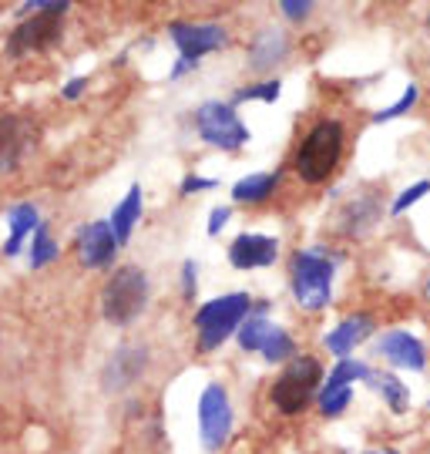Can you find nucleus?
<instances>
[{
  "mask_svg": "<svg viewBox=\"0 0 430 454\" xmlns=\"http://www.w3.org/2000/svg\"><path fill=\"white\" fill-rule=\"evenodd\" d=\"M118 236H114L112 223L98 219L78 229V260L84 270H108L118 256Z\"/></svg>",
  "mask_w": 430,
  "mask_h": 454,
  "instance_id": "9b49d317",
  "label": "nucleus"
},
{
  "mask_svg": "<svg viewBox=\"0 0 430 454\" xmlns=\"http://www.w3.org/2000/svg\"><path fill=\"white\" fill-rule=\"evenodd\" d=\"M383 219V199L377 192H360L347 199V206L340 209V229L347 236H367L370 229H377Z\"/></svg>",
  "mask_w": 430,
  "mask_h": 454,
  "instance_id": "dca6fc26",
  "label": "nucleus"
},
{
  "mask_svg": "<svg viewBox=\"0 0 430 454\" xmlns=\"http://www.w3.org/2000/svg\"><path fill=\"white\" fill-rule=\"evenodd\" d=\"M148 367V350H145L142 343H125V347H118L108 364H105V371H101V387L108 390V394H121L128 390L138 377L145 373Z\"/></svg>",
  "mask_w": 430,
  "mask_h": 454,
  "instance_id": "4468645a",
  "label": "nucleus"
},
{
  "mask_svg": "<svg viewBox=\"0 0 430 454\" xmlns=\"http://www.w3.org/2000/svg\"><path fill=\"white\" fill-rule=\"evenodd\" d=\"M390 4H403V0H390Z\"/></svg>",
  "mask_w": 430,
  "mask_h": 454,
  "instance_id": "58836bf2",
  "label": "nucleus"
},
{
  "mask_svg": "<svg viewBox=\"0 0 430 454\" xmlns=\"http://www.w3.org/2000/svg\"><path fill=\"white\" fill-rule=\"evenodd\" d=\"M249 313H253V296L242 290L225 293V296H215V300L202 303L192 317L199 354H215L232 333H239V326L246 324Z\"/></svg>",
  "mask_w": 430,
  "mask_h": 454,
  "instance_id": "20e7f679",
  "label": "nucleus"
},
{
  "mask_svg": "<svg viewBox=\"0 0 430 454\" xmlns=\"http://www.w3.org/2000/svg\"><path fill=\"white\" fill-rule=\"evenodd\" d=\"M427 296H430V279H427Z\"/></svg>",
  "mask_w": 430,
  "mask_h": 454,
  "instance_id": "ea45409f",
  "label": "nucleus"
},
{
  "mask_svg": "<svg viewBox=\"0 0 430 454\" xmlns=\"http://www.w3.org/2000/svg\"><path fill=\"white\" fill-rule=\"evenodd\" d=\"M427 195H430V179H420V182H414V185H407V189H400L397 199L390 202V215L400 219L403 212H410L417 202H420V199H427Z\"/></svg>",
  "mask_w": 430,
  "mask_h": 454,
  "instance_id": "c85d7f7f",
  "label": "nucleus"
},
{
  "mask_svg": "<svg viewBox=\"0 0 430 454\" xmlns=\"http://www.w3.org/2000/svg\"><path fill=\"white\" fill-rule=\"evenodd\" d=\"M208 189H219V182L215 179H206V176H185L182 179V185H178V192L182 195H199V192H208Z\"/></svg>",
  "mask_w": 430,
  "mask_h": 454,
  "instance_id": "2f4dec72",
  "label": "nucleus"
},
{
  "mask_svg": "<svg viewBox=\"0 0 430 454\" xmlns=\"http://www.w3.org/2000/svg\"><path fill=\"white\" fill-rule=\"evenodd\" d=\"M317 0H279V11L286 14V20H306Z\"/></svg>",
  "mask_w": 430,
  "mask_h": 454,
  "instance_id": "473e14b6",
  "label": "nucleus"
},
{
  "mask_svg": "<svg viewBox=\"0 0 430 454\" xmlns=\"http://www.w3.org/2000/svg\"><path fill=\"white\" fill-rule=\"evenodd\" d=\"M353 397H356L353 387H323L317 401L319 414H323V418H340V414L353 404Z\"/></svg>",
  "mask_w": 430,
  "mask_h": 454,
  "instance_id": "bb28decb",
  "label": "nucleus"
},
{
  "mask_svg": "<svg viewBox=\"0 0 430 454\" xmlns=\"http://www.w3.org/2000/svg\"><path fill=\"white\" fill-rule=\"evenodd\" d=\"M195 131L206 145L219 152H239L253 138V131L239 118L232 101H202L195 108Z\"/></svg>",
  "mask_w": 430,
  "mask_h": 454,
  "instance_id": "423d86ee",
  "label": "nucleus"
},
{
  "mask_svg": "<svg viewBox=\"0 0 430 454\" xmlns=\"http://www.w3.org/2000/svg\"><path fill=\"white\" fill-rule=\"evenodd\" d=\"M61 17L64 11H41L34 17H24V24L7 41V54L20 58V54H31V51L51 48L61 37Z\"/></svg>",
  "mask_w": 430,
  "mask_h": 454,
  "instance_id": "9d476101",
  "label": "nucleus"
},
{
  "mask_svg": "<svg viewBox=\"0 0 430 454\" xmlns=\"http://www.w3.org/2000/svg\"><path fill=\"white\" fill-rule=\"evenodd\" d=\"M58 256H61V249H58V243L51 239L48 226L41 223V226H37V232L31 236V270H41V266L54 262Z\"/></svg>",
  "mask_w": 430,
  "mask_h": 454,
  "instance_id": "cd10ccee",
  "label": "nucleus"
},
{
  "mask_svg": "<svg viewBox=\"0 0 430 454\" xmlns=\"http://www.w3.org/2000/svg\"><path fill=\"white\" fill-rule=\"evenodd\" d=\"M168 37L178 48V58H185L192 65H199L206 54L229 44V34L223 24H199V20H172Z\"/></svg>",
  "mask_w": 430,
  "mask_h": 454,
  "instance_id": "6e6552de",
  "label": "nucleus"
},
{
  "mask_svg": "<svg viewBox=\"0 0 430 454\" xmlns=\"http://www.w3.org/2000/svg\"><path fill=\"white\" fill-rule=\"evenodd\" d=\"M272 326L276 324L270 320V303H255L253 313L246 317V324H242L239 333H236L242 354H259L262 343H266V337L272 333Z\"/></svg>",
  "mask_w": 430,
  "mask_h": 454,
  "instance_id": "4be33fe9",
  "label": "nucleus"
},
{
  "mask_svg": "<svg viewBox=\"0 0 430 454\" xmlns=\"http://www.w3.org/2000/svg\"><path fill=\"white\" fill-rule=\"evenodd\" d=\"M279 182H283V172L276 168V172H253V176H246L232 185V202L236 206H262V202H270L276 189H279Z\"/></svg>",
  "mask_w": 430,
  "mask_h": 454,
  "instance_id": "a211bd4d",
  "label": "nucleus"
},
{
  "mask_svg": "<svg viewBox=\"0 0 430 454\" xmlns=\"http://www.w3.org/2000/svg\"><path fill=\"white\" fill-rule=\"evenodd\" d=\"M84 88H88V82H84V78H71V82L64 84V98H67V101H74V98L84 95Z\"/></svg>",
  "mask_w": 430,
  "mask_h": 454,
  "instance_id": "f704fd0d",
  "label": "nucleus"
},
{
  "mask_svg": "<svg viewBox=\"0 0 430 454\" xmlns=\"http://www.w3.org/2000/svg\"><path fill=\"white\" fill-rule=\"evenodd\" d=\"M417 101H420V88L410 82L403 91H400V98L394 101V105H387V108H380V112H373L370 121H373V125H390V121H397V118H407V114L417 108Z\"/></svg>",
  "mask_w": 430,
  "mask_h": 454,
  "instance_id": "393cba45",
  "label": "nucleus"
},
{
  "mask_svg": "<svg viewBox=\"0 0 430 454\" xmlns=\"http://www.w3.org/2000/svg\"><path fill=\"white\" fill-rule=\"evenodd\" d=\"M232 401H229V390L212 380L206 384V390L199 394V438L206 451H219L225 448V441L232 438Z\"/></svg>",
  "mask_w": 430,
  "mask_h": 454,
  "instance_id": "0eeeda50",
  "label": "nucleus"
},
{
  "mask_svg": "<svg viewBox=\"0 0 430 454\" xmlns=\"http://www.w3.org/2000/svg\"><path fill=\"white\" fill-rule=\"evenodd\" d=\"M367 387L387 404L390 414H407V411H410V387H407L394 371H373L367 380Z\"/></svg>",
  "mask_w": 430,
  "mask_h": 454,
  "instance_id": "6ab92c4d",
  "label": "nucleus"
},
{
  "mask_svg": "<svg viewBox=\"0 0 430 454\" xmlns=\"http://www.w3.org/2000/svg\"><path fill=\"white\" fill-rule=\"evenodd\" d=\"M142 209H145V192H142V185H131L128 189V195L114 206L112 212V229H114V236H118V243L125 246L128 239H131V232H135V226H138V219H142Z\"/></svg>",
  "mask_w": 430,
  "mask_h": 454,
  "instance_id": "aec40b11",
  "label": "nucleus"
},
{
  "mask_svg": "<svg viewBox=\"0 0 430 454\" xmlns=\"http://www.w3.org/2000/svg\"><path fill=\"white\" fill-rule=\"evenodd\" d=\"M229 219H232V209H229V206H215V209L208 212L206 232H208V236H219V232L229 226Z\"/></svg>",
  "mask_w": 430,
  "mask_h": 454,
  "instance_id": "72a5a7b5",
  "label": "nucleus"
},
{
  "mask_svg": "<svg viewBox=\"0 0 430 454\" xmlns=\"http://www.w3.org/2000/svg\"><path fill=\"white\" fill-rule=\"evenodd\" d=\"M182 296H185L189 303L199 296V266L192 260L182 262Z\"/></svg>",
  "mask_w": 430,
  "mask_h": 454,
  "instance_id": "7c9ffc66",
  "label": "nucleus"
},
{
  "mask_svg": "<svg viewBox=\"0 0 430 454\" xmlns=\"http://www.w3.org/2000/svg\"><path fill=\"white\" fill-rule=\"evenodd\" d=\"M67 4H71V0H24L17 14L34 17V14H41V11H67Z\"/></svg>",
  "mask_w": 430,
  "mask_h": 454,
  "instance_id": "c756f323",
  "label": "nucleus"
},
{
  "mask_svg": "<svg viewBox=\"0 0 430 454\" xmlns=\"http://www.w3.org/2000/svg\"><path fill=\"white\" fill-rule=\"evenodd\" d=\"M383 451H387V454H400V451H394V448H383Z\"/></svg>",
  "mask_w": 430,
  "mask_h": 454,
  "instance_id": "e433bc0d",
  "label": "nucleus"
},
{
  "mask_svg": "<svg viewBox=\"0 0 430 454\" xmlns=\"http://www.w3.org/2000/svg\"><path fill=\"white\" fill-rule=\"evenodd\" d=\"M373 330H377V317L367 313V309H356L350 317H343V320L323 337V350L336 360L353 357V350H356L360 343H367L370 337H373Z\"/></svg>",
  "mask_w": 430,
  "mask_h": 454,
  "instance_id": "f8f14e48",
  "label": "nucleus"
},
{
  "mask_svg": "<svg viewBox=\"0 0 430 454\" xmlns=\"http://www.w3.org/2000/svg\"><path fill=\"white\" fill-rule=\"evenodd\" d=\"M364 454H387V451H364Z\"/></svg>",
  "mask_w": 430,
  "mask_h": 454,
  "instance_id": "4c0bfd02",
  "label": "nucleus"
},
{
  "mask_svg": "<svg viewBox=\"0 0 430 454\" xmlns=\"http://www.w3.org/2000/svg\"><path fill=\"white\" fill-rule=\"evenodd\" d=\"M289 54V41L286 34L279 31V27H266V31H259L253 37V44H249V67L253 71H272L276 65H283Z\"/></svg>",
  "mask_w": 430,
  "mask_h": 454,
  "instance_id": "f3484780",
  "label": "nucleus"
},
{
  "mask_svg": "<svg viewBox=\"0 0 430 454\" xmlns=\"http://www.w3.org/2000/svg\"><path fill=\"white\" fill-rule=\"evenodd\" d=\"M283 95V82L279 78H266V82L255 84H242L239 91L232 95V105H242V101H262V105H272Z\"/></svg>",
  "mask_w": 430,
  "mask_h": 454,
  "instance_id": "a878e982",
  "label": "nucleus"
},
{
  "mask_svg": "<svg viewBox=\"0 0 430 454\" xmlns=\"http://www.w3.org/2000/svg\"><path fill=\"white\" fill-rule=\"evenodd\" d=\"M370 373H373V367H370L367 360L343 357L326 371V384L323 387H356V384H367Z\"/></svg>",
  "mask_w": 430,
  "mask_h": 454,
  "instance_id": "5701e85b",
  "label": "nucleus"
},
{
  "mask_svg": "<svg viewBox=\"0 0 430 454\" xmlns=\"http://www.w3.org/2000/svg\"><path fill=\"white\" fill-rule=\"evenodd\" d=\"M424 27H427V34H430V7H427V17H424Z\"/></svg>",
  "mask_w": 430,
  "mask_h": 454,
  "instance_id": "c9c22d12",
  "label": "nucleus"
},
{
  "mask_svg": "<svg viewBox=\"0 0 430 454\" xmlns=\"http://www.w3.org/2000/svg\"><path fill=\"white\" fill-rule=\"evenodd\" d=\"M343 152H347V125L340 118H319L296 145L293 172L306 185H323L336 176Z\"/></svg>",
  "mask_w": 430,
  "mask_h": 454,
  "instance_id": "f257e3e1",
  "label": "nucleus"
},
{
  "mask_svg": "<svg viewBox=\"0 0 430 454\" xmlns=\"http://www.w3.org/2000/svg\"><path fill=\"white\" fill-rule=\"evenodd\" d=\"M336 256L323 246L296 249L289 256V290L296 307L306 313H323L333 303Z\"/></svg>",
  "mask_w": 430,
  "mask_h": 454,
  "instance_id": "f03ea898",
  "label": "nucleus"
},
{
  "mask_svg": "<svg viewBox=\"0 0 430 454\" xmlns=\"http://www.w3.org/2000/svg\"><path fill=\"white\" fill-rule=\"evenodd\" d=\"M7 226H11V236H7V243H4V256H17L20 246H24V239L34 236L37 226H41L37 206H34V202H20V206H14V209L7 212Z\"/></svg>",
  "mask_w": 430,
  "mask_h": 454,
  "instance_id": "412c9836",
  "label": "nucleus"
},
{
  "mask_svg": "<svg viewBox=\"0 0 430 454\" xmlns=\"http://www.w3.org/2000/svg\"><path fill=\"white\" fill-rule=\"evenodd\" d=\"M326 384V371L319 357L313 354H300L293 357L279 371V377L272 380L270 387V404L283 414V418H300L309 407L319 401V390Z\"/></svg>",
  "mask_w": 430,
  "mask_h": 454,
  "instance_id": "7ed1b4c3",
  "label": "nucleus"
},
{
  "mask_svg": "<svg viewBox=\"0 0 430 454\" xmlns=\"http://www.w3.org/2000/svg\"><path fill=\"white\" fill-rule=\"evenodd\" d=\"M34 145V129L20 114H0V176L14 172Z\"/></svg>",
  "mask_w": 430,
  "mask_h": 454,
  "instance_id": "2eb2a0df",
  "label": "nucleus"
},
{
  "mask_svg": "<svg viewBox=\"0 0 430 454\" xmlns=\"http://www.w3.org/2000/svg\"><path fill=\"white\" fill-rule=\"evenodd\" d=\"M427 411H430V401H427Z\"/></svg>",
  "mask_w": 430,
  "mask_h": 454,
  "instance_id": "a19ab883",
  "label": "nucleus"
},
{
  "mask_svg": "<svg viewBox=\"0 0 430 454\" xmlns=\"http://www.w3.org/2000/svg\"><path fill=\"white\" fill-rule=\"evenodd\" d=\"M148 276L142 266H118L105 290H101V313L112 326H131L148 309Z\"/></svg>",
  "mask_w": 430,
  "mask_h": 454,
  "instance_id": "39448f33",
  "label": "nucleus"
},
{
  "mask_svg": "<svg viewBox=\"0 0 430 454\" xmlns=\"http://www.w3.org/2000/svg\"><path fill=\"white\" fill-rule=\"evenodd\" d=\"M279 260V239L266 236V232H239L229 243V262L232 270L249 273V270H266Z\"/></svg>",
  "mask_w": 430,
  "mask_h": 454,
  "instance_id": "ddd939ff",
  "label": "nucleus"
},
{
  "mask_svg": "<svg viewBox=\"0 0 430 454\" xmlns=\"http://www.w3.org/2000/svg\"><path fill=\"white\" fill-rule=\"evenodd\" d=\"M259 354H262L266 364H283V367H286L293 357H300V354H296V340H293V333L279 324L272 326V333L266 337V343H262V350H259Z\"/></svg>",
  "mask_w": 430,
  "mask_h": 454,
  "instance_id": "b1692460",
  "label": "nucleus"
},
{
  "mask_svg": "<svg viewBox=\"0 0 430 454\" xmlns=\"http://www.w3.org/2000/svg\"><path fill=\"white\" fill-rule=\"evenodd\" d=\"M373 357L387 360L394 371H427V347L410 330H387L373 340Z\"/></svg>",
  "mask_w": 430,
  "mask_h": 454,
  "instance_id": "1a4fd4ad",
  "label": "nucleus"
}]
</instances>
